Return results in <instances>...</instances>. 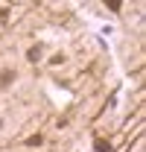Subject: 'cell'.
Instances as JSON below:
<instances>
[{
  "instance_id": "2",
  "label": "cell",
  "mask_w": 146,
  "mask_h": 152,
  "mask_svg": "<svg viewBox=\"0 0 146 152\" xmlns=\"http://www.w3.org/2000/svg\"><path fill=\"white\" fill-rule=\"evenodd\" d=\"M93 149H96V152H111V143H108V140H96Z\"/></svg>"
},
{
  "instance_id": "1",
  "label": "cell",
  "mask_w": 146,
  "mask_h": 152,
  "mask_svg": "<svg viewBox=\"0 0 146 152\" xmlns=\"http://www.w3.org/2000/svg\"><path fill=\"white\" fill-rule=\"evenodd\" d=\"M26 58H29V61H38V58H41V47H29V50H26Z\"/></svg>"
},
{
  "instance_id": "4",
  "label": "cell",
  "mask_w": 146,
  "mask_h": 152,
  "mask_svg": "<svg viewBox=\"0 0 146 152\" xmlns=\"http://www.w3.org/2000/svg\"><path fill=\"white\" fill-rule=\"evenodd\" d=\"M12 79H15V73H12V70H9V73H3V76H0V85H9V82H12Z\"/></svg>"
},
{
  "instance_id": "3",
  "label": "cell",
  "mask_w": 146,
  "mask_h": 152,
  "mask_svg": "<svg viewBox=\"0 0 146 152\" xmlns=\"http://www.w3.org/2000/svg\"><path fill=\"white\" fill-rule=\"evenodd\" d=\"M41 143H44V137H41V134H32V137L26 140V146H41Z\"/></svg>"
}]
</instances>
